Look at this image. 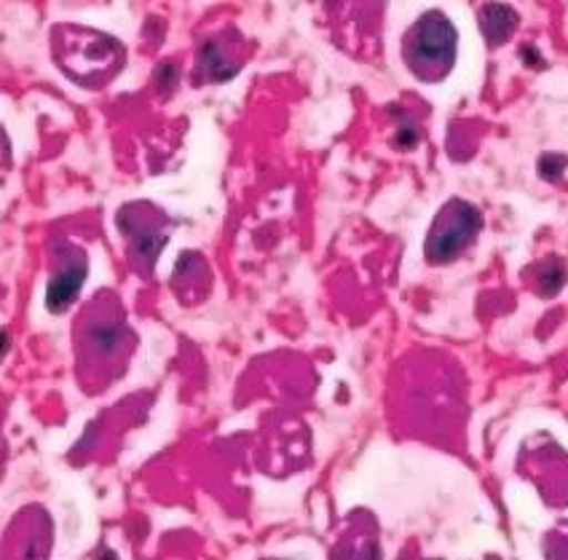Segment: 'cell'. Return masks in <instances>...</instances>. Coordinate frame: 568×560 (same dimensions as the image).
Returning <instances> with one entry per match:
<instances>
[{
	"label": "cell",
	"instance_id": "cell-7",
	"mask_svg": "<svg viewBox=\"0 0 568 560\" xmlns=\"http://www.w3.org/2000/svg\"><path fill=\"white\" fill-rule=\"evenodd\" d=\"M239 70V54L236 47L225 41H210L202 49L199 57V73L204 75V81H225L231 79Z\"/></svg>",
	"mask_w": 568,
	"mask_h": 560
},
{
	"label": "cell",
	"instance_id": "cell-1",
	"mask_svg": "<svg viewBox=\"0 0 568 560\" xmlns=\"http://www.w3.org/2000/svg\"><path fill=\"white\" fill-rule=\"evenodd\" d=\"M75 370L87 391H102L111 386L132 359L138 336L129 327L126 312L111 289L97 293L81 308L73 325Z\"/></svg>",
	"mask_w": 568,
	"mask_h": 560
},
{
	"label": "cell",
	"instance_id": "cell-6",
	"mask_svg": "<svg viewBox=\"0 0 568 560\" xmlns=\"http://www.w3.org/2000/svg\"><path fill=\"white\" fill-rule=\"evenodd\" d=\"M87 253L70 242L57 244V257L51 263L47 285V308L51 314H64L79 298L83 279H87Z\"/></svg>",
	"mask_w": 568,
	"mask_h": 560
},
{
	"label": "cell",
	"instance_id": "cell-10",
	"mask_svg": "<svg viewBox=\"0 0 568 560\" xmlns=\"http://www.w3.org/2000/svg\"><path fill=\"white\" fill-rule=\"evenodd\" d=\"M564 166H566V159H560V156H545V159H541L539 170H541V175H545V177H558Z\"/></svg>",
	"mask_w": 568,
	"mask_h": 560
},
{
	"label": "cell",
	"instance_id": "cell-4",
	"mask_svg": "<svg viewBox=\"0 0 568 560\" xmlns=\"http://www.w3.org/2000/svg\"><path fill=\"white\" fill-rule=\"evenodd\" d=\"M119 228L126 240V255L140 276H151L166 244V215L153 204L134 202L119 212Z\"/></svg>",
	"mask_w": 568,
	"mask_h": 560
},
{
	"label": "cell",
	"instance_id": "cell-3",
	"mask_svg": "<svg viewBox=\"0 0 568 560\" xmlns=\"http://www.w3.org/2000/svg\"><path fill=\"white\" fill-rule=\"evenodd\" d=\"M458 35L443 11H426L403 41V57L410 73L422 81H440L456 62Z\"/></svg>",
	"mask_w": 568,
	"mask_h": 560
},
{
	"label": "cell",
	"instance_id": "cell-5",
	"mask_svg": "<svg viewBox=\"0 0 568 560\" xmlns=\"http://www.w3.org/2000/svg\"><path fill=\"white\" fill-rule=\"evenodd\" d=\"M483 217L477 207L462 198H454L440 210V215L432 223L429 236H426V261L429 263H450L456 261L469 244L475 242V236L480 234Z\"/></svg>",
	"mask_w": 568,
	"mask_h": 560
},
{
	"label": "cell",
	"instance_id": "cell-2",
	"mask_svg": "<svg viewBox=\"0 0 568 560\" xmlns=\"http://www.w3.org/2000/svg\"><path fill=\"white\" fill-rule=\"evenodd\" d=\"M51 54L62 73L83 89L108 86L126 62V51L115 38L83 24H57Z\"/></svg>",
	"mask_w": 568,
	"mask_h": 560
},
{
	"label": "cell",
	"instance_id": "cell-8",
	"mask_svg": "<svg viewBox=\"0 0 568 560\" xmlns=\"http://www.w3.org/2000/svg\"><path fill=\"white\" fill-rule=\"evenodd\" d=\"M480 30L488 47H501L518 30V14L505 3H486L480 9Z\"/></svg>",
	"mask_w": 568,
	"mask_h": 560
},
{
	"label": "cell",
	"instance_id": "cell-9",
	"mask_svg": "<svg viewBox=\"0 0 568 560\" xmlns=\"http://www.w3.org/2000/svg\"><path fill=\"white\" fill-rule=\"evenodd\" d=\"M566 282V268L560 261H547L537 274V287L541 295H555Z\"/></svg>",
	"mask_w": 568,
	"mask_h": 560
}]
</instances>
